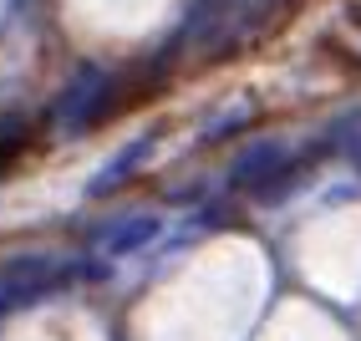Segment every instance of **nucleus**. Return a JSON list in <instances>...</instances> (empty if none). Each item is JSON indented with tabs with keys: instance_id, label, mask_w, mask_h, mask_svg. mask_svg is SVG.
Here are the masks:
<instances>
[]
</instances>
